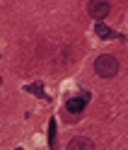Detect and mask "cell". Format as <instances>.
<instances>
[{
    "label": "cell",
    "mask_w": 128,
    "mask_h": 150,
    "mask_svg": "<svg viewBox=\"0 0 128 150\" xmlns=\"http://www.w3.org/2000/svg\"><path fill=\"white\" fill-rule=\"evenodd\" d=\"M27 92L39 95V97H46V95H44V85H41V82H34V85H29V87H27Z\"/></svg>",
    "instance_id": "cell-7"
},
{
    "label": "cell",
    "mask_w": 128,
    "mask_h": 150,
    "mask_svg": "<svg viewBox=\"0 0 128 150\" xmlns=\"http://www.w3.org/2000/svg\"><path fill=\"white\" fill-rule=\"evenodd\" d=\"M89 102V95L85 92V95H80V97H72V99H68V104H65V109L68 111H72V114H80L82 109H85V104Z\"/></svg>",
    "instance_id": "cell-4"
},
{
    "label": "cell",
    "mask_w": 128,
    "mask_h": 150,
    "mask_svg": "<svg viewBox=\"0 0 128 150\" xmlns=\"http://www.w3.org/2000/svg\"><path fill=\"white\" fill-rule=\"evenodd\" d=\"M0 85H3V78H0Z\"/></svg>",
    "instance_id": "cell-8"
},
{
    "label": "cell",
    "mask_w": 128,
    "mask_h": 150,
    "mask_svg": "<svg viewBox=\"0 0 128 150\" xmlns=\"http://www.w3.org/2000/svg\"><path fill=\"white\" fill-rule=\"evenodd\" d=\"M17 150H24V148H17Z\"/></svg>",
    "instance_id": "cell-9"
},
{
    "label": "cell",
    "mask_w": 128,
    "mask_h": 150,
    "mask_svg": "<svg viewBox=\"0 0 128 150\" xmlns=\"http://www.w3.org/2000/svg\"><path fill=\"white\" fill-rule=\"evenodd\" d=\"M87 12H89V17H92V20L102 22L104 17L111 12V5H109V3H102V0H94V3L87 5Z\"/></svg>",
    "instance_id": "cell-2"
},
{
    "label": "cell",
    "mask_w": 128,
    "mask_h": 150,
    "mask_svg": "<svg viewBox=\"0 0 128 150\" xmlns=\"http://www.w3.org/2000/svg\"><path fill=\"white\" fill-rule=\"evenodd\" d=\"M49 148L56 150V119L49 121Z\"/></svg>",
    "instance_id": "cell-6"
},
{
    "label": "cell",
    "mask_w": 128,
    "mask_h": 150,
    "mask_svg": "<svg viewBox=\"0 0 128 150\" xmlns=\"http://www.w3.org/2000/svg\"><path fill=\"white\" fill-rule=\"evenodd\" d=\"M94 34L99 36V39H106V41L116 36V34H114V29H109V27H106L104 22H97V24H94Z\"/></svg>",
    "instance_id": "cell-5"
},
{
    "label": "cell",
    "mask_w": 128,
    "mask_h": 150,
    "mask_svg": "<svg viewBox=\"0 0 128 150\" xmlns=\"http://www.w3.org/2000/svg\"><path fill=\"white\" fill-rule=\"evenodd\" d=\"M68 150H94V143H92V138H87V136H75L68 143Z\"/></svg>",
    "instance_id": "cell-3"
},
{
    "label": "cell",
    "mask_w": 128,
    "mask_h": 150,
    "mask_svg": "<svg viewBox=\"0 0 128 150\" xmlns=\"http://www.w3.org/2000/svg\"><path fill=\"white\" fill-rule=\"evenodd\" d=\"M94 73L99 75V78H114V75L118 73V61L114 58V56H99V58L94 61Z\"/></svg>",
    "instance_id": "cell-1"
}]
</instances>
